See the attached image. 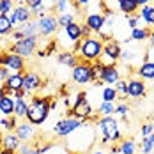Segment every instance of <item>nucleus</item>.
I'll list each match as a JSON object with an SVG mask.
<instances>
[{"instance_id":"obj_8","label":"nucleus","mask_w":154,"mask_h":154,"mask_svg":"<svg viewBox=\"0 0 154 154\" xmlns=\"http://www.w3.org/2000/svg\"><path fill=\"white\" fill-rule=\"evenodd\" d=\"M0 66L7 67L11 73H25V59L16 55L13 51H0Z\"/></svg>"},{"instance_id":"obj_46","label":"nucleus","mask_w":154,"mask_h":154,"mask_svg":"<svg viewBox=\"0 0 154 154\" xmlns=\"http://www.w3.org/2000/svg\"><path fill=\"white\" fill-rule=\"evenodd\" d=\"M9 75H11V71L7 69V67H4V66H0V83H4L7 78H9Z\"/></svg>"},{"instance_id":"obj_21","label":"nucleus","mask_w":154,"mask_h":154,"mask_svg":"<svg viewBox=\"0 0 154 154\" xmlns=\"http://www.w3.org/2000/svg\"><path fill=\"white\" fill-rule=\"evenodd\" d=\"M16 29H20V30H21L23 37H39V30H37V20H35V18H32L30 21H27V23L18 25Z\"/></svg>"},{"instance_id":"obj_39","label":"nucleus","mask_w":154,"mask_h":154,"mask_svg":"<svg viewBox=\"0 0 154 154\" xmlns=\"http://www.w3.org/2000/svg\"><path fill=\"white\" fill-rule=\"evenodd\" d=\"M57 46H59L57 39H55V41H50V45H48L45 50H39V51H37V57H48V55H51V51L57 50Z\"/></svg>"},{"instance_id":"obj_32","label":"nucleus","mask_w":154,"mask_h":154,"mask_svg":"<svg viewBox=\"0 0 154 154\" xmlns=\"http://www.w3.org/2000/svg\"><path fill=\"white\" fill-rule=\"evenodd\" d=\"M101 101L117 103V92H115V89L110 87V85H103V89H101Z\"/></svg>"},{"instance_id":"obj_10","label":"nucleus","mask_w":154,"mask_h":154,"mask_svg":"<svg viewBox=\"0 0 154 154\" xmlns=\"http://www.w3.org/2000/svg\"><path fill=\"white\" fill-rule=\"evenodd\" d=\"M59 23H57V16L55 14H46L43 18L37 20V30H39V35L41 37H50L53 34L59 32Z\"/></svg>"},{"instance_id":"obj_9","label":"nucleus","mask_w":154,"mask_h":154,"mask_svg":"<svg viewBox=\"0 0 154 154\" xmlns=\"http://www.w3.org/2000/svg\"><path fill=\"white\" fill-rule=\"evenodd\" d=\"M121 53H122L121 43L115 39H110L106 43H103V53H101L99 60L103 64H117L121 60Z\"/></svg>"},{"instance_id":"obj_15","label":"nucleus","mask_w":154,"mask_h":154,"mask_svg":"<svg viewBox=\"0 0 154 154\" xmlns=\"http://www.w3.org/2000/svg\"><path fill=\"white\" fill-rule=\"evenodd\" d=\"M92 34H99V32L105 30V14L103 13H89L85 16V21H83Z\"/></svg>"},{"instance_id":"obj_30","label":"nucleus","mask_w":154,"mask_h":154,"mask_svg":"<svg viewBox=\"0 0 154 154\" xmlns=\"http://www.w3.org/2000/svg\"><path fill=\"white\" fill-rule=\"evenodd\" d=\"M71 7H73V2H71V0H59V2H55V4H53L55 16L64 14V13H73Z\"/></svg>"},{"instance_id":"obj_3","label":"nucleus","mask_w":154,"mask_h":154,"mask_svg":"<svg viewBox=\"0 0 154 154\" xmlns=\"http://www.w3.org/2000/svg\"><path fill=\"white\" fill-rule=\"evenodd\" d=\"M101 53H103V41L97 39V37H85V39H80V48H78V57L80 60L85 62H96L101 59Z\"/></svg>"},{"instance_id":"obj_26","label":"nucleus","mask_w":154,"mask_h":154,"mask_svg":"<svg viewBox=\"0 0 154 154\" xmlns=\"http://www.w3.org/2000/svg\"><path fill=\"white\" fill-rule=\"evenodd\" d=\"M27 110H29V101L25 97L23 99H14V117L18 121H23L25 119Z\"/></svg>"},{"instance_id":"obj_29","label":"nucleus","mask_w":154,"mask_h":154,"mask_svg":"<svg viewBox=\"0 0 154 154\" xmlns=\"http://www.w3.org/2000/svg\"><path fill=\"white\" fill-rule=\"evenodd\" d=\"M140 18H142V21H143V25L145 27H151V21H152L154 18V7L152 5H143V7H140Z\"/></svg>"},{"instance_id":"obj_51","label":"nucleus","mask_w":154,"mask_h":154,"mask_svg":"<svg viewBox=\"0 0 154 154\" xmlns=\"http://www.w3.org/2000/svg\"><path fill=\"white\" fill-rule=\"evenodd\" d=\"M149 43H151V48L154 50V30L151 32V35H149Z\"/></svg>"},{"instance_id":"obj_11","label":"nucleus","mask_w":154,"mask_h":154,"mask_svg":"<svg viewBox=\"0 0 154 154\" xmlns=\"http://www.w3.org/2000/svg\"><path fill=\"white\" fill-rule=\"evenodd\" d=\"M147 96V83L138 76L128 78V97L131 99H142Z\"/></svg>"},{"instance_id":"obj_42","label":"nucleus","mask_w":154,"mask_h":154,"mask_svg":"<svg viewBox=\"0 0 154 154\" xmlns=\"http://www.w3.org/2000/svg\"><path fill=\"white\" fill-rule=\"evenodd\" d=\"M152 133H154V124L152 122L142 124V128H140V135H142V138H143V137H149V135H152Z\"/></svg>"},{"instance_id":"obj_41","label":"nucleus","mask_w":154,"mask_h":154,"mask_svg":"<svg viewBox=\"0 0 154 154\" xmlns=\"http://www.w3.org/2000/svg\"><path fill=\"white\" fill-rule=\"evenodd\" d=\"M128 113H129V106L126 103H115V115H121L122 119H126Z\"/></svg>"},{"instance_id":"obj_54","label":"nucleus","mask_w":154,"mask_h":154,"mask_svg":"<svg viewBox=\"0 0 154 154\" xmlns=\"http://www.w3.org/2000/svg\"><path fill=\"white\" fill-rule=\"evenodd\" d=\"M46 2H50V4L53 5V4H55V2H59V0H46Z\"/></svg>"},{"instance_id":"obj_56","label":"nucleus","mask_w":154,"mask_h":154,"mask_svg":"<svg viewBox=\"0 0 154 154\" xmlns=\"http://www.w3.org/2000/svg\"><path fill=\"white\" fill-rule=\"evenodd\" d=\"M66 154H78V152H73V151H67Z\"/></svg>"},{"instance_id":"obj_17","label":"nucleus","mask_w":154,"mask_h":154,"mask_svg":"<svg viewBox=\"0 0 154 154\" xmlns=\"http://www.w3.org/2000/svg\"><path fill=\"white\" fill-rule=\"evenodd\" d=\"M4 87L7 89V94L13 96L16 91L23 89V73H11L9 78L4 82Z\"/></svg>"},{"instance_id":"obj_22","label":"nucleus","mask_w":154,"mask_h":154,"mask_svg":"<svg viewBox=\"0 0 154 154\" xmlns=\"http://www.w3.org/2000/svg\"><path fill=\"white\" fill-rule=\"evenodd\" d=\"M0 113H2V117L14 115V97L13 96L5 94L0 97Z\"/></svg>"},{"instance_id":"obj_28","label":"nucleus","mask_w":154,"mask_h":154,"mask_svg":"<svg viewBox=\"0 0 154 154\" xmlns=\"http://www.w3.org/2000/svg\"><path fill=\"white\" fill-rule=\"evenodd\" d=\"M119 151H121V154H137V142L131 138L121 140Z\"/></svg>"},{"instance_id":"obj_24","label":"nucleus","mask_w":154,"mask_h":154,"mask_svg":"<svg viewBox=\"0 0 154 154\" xmlns=\"http://www.w3.org/2000/svg\"><path fill=\"white\" fill-rule=\"evenodd\" d=\"M117 7L119 11L124 13L126 16H131V14H137L138 13V4L137 0H117Z\"/></svg>"},{"instance_id":"obj_36","label":"nucleus","mask_w":154,"mask_h":154,"mask_svg":"<svg viewBox=\"0 0 154 154\" xmlns=\"http://www.w3.org/2000/svg\"><path fill=\"white\" fill-rule=\"evenodd\" d=\"M140 149H142V154H151L154 149V133L149 135V137H143L142 142H140Z\"/></svg>"},{"instance_id":"obj_48","label":"nucleus","mask_w":154,"mask_h":154,"mask_svg":"<svg viewBox=\"0 0 154 154\" xmlns=\"http://www.w3.org/2000/svg\"><path fill=\"white\" fill-rule=\"evenodd\" d=\"M75 2H76L78 7H87V5H91L92 0H75Z\"/></svg>"},{"instance_id":"obj_38","label":"nucleus","mask_w":154,"mask_h":154,"mask_svg":"<svg viewBox=\"0 0 154 154\" xmlns=\"http://www.w3.org/2000/svg\"><path fill=\"white\" fill-rule=\"evenodd\" d=\"M14 9V0H0V16H7Z\"/></svg>"},{"instance_id":"obj_4","label":"nucleus","mask_w":154,"mask_h":154,"mask_svg":"<svg viewBox=\"0 0 154 154\" xmlns=\"http://www.w3.org/2000/svg\"><path fill=\"white\" fill-rule=\"evenodd\" d=\"M94 110L92 105H91V101H89V97H87V92H78L76 97H75V103H73V106L69 108L66 113H67V117H75V119H80V121H83V122H89V119H91V115H92Z\"/></svg>"},{"instance_id":"obj_23","label":"nucleus","mask_w":154,"mask_h":154,"mask_svg":"<svg viewBox=\"0 0 154 154\" xmlns=\"http://www.w3.org/2000/svg\"><path fill=\"white\" fill-rule=\"evenodd\" d=\"M152 29L151 27H137L133 29L129 34V39L133 43H143V41H149V35H151Z\"/></svg>"},{"instance_id":"obj_20","label":"nucleus","mask_w":154,"mask_h":154,"mask_svg":"<svg viewBox=\"0 0 154 154\" xmlns=\"http://www.w3.org/2000/svg\"><path fill=\"white\" fill-rule=\"evenodd\" d=\"M20 145H21V140L16 137L14 131H9V133H4V135H2V147H4V149L18 151Z\"/></svg>"},{"instance_id":"obj_34","label":"nucleus","mask_w":154,"mask_h":154,"mask_svg":"<svg viewBox=\"0 0 154 154\" xmlns=\"http://www.w3.org/2000/svg\"><path fill=\"white\" fill-rule=\"evenodd\" d=\"M14 30L13 23L9 21L7 16H0V37H5V35H11V32Z\"/></svg>"},{"instance_id":"obj_33","label":"nucleus","mask_w":154,"mask_h":154,"mask_svg":"<svg viewBox=\"0 0 154 154\" xmlns=\"http://www.w3.org/2000/svg\"><path fill=\"white\" fill-rule=\"evenodd\" d=\"M113 89H115V92H117V99H121L124 101L126 97H128V80H119L115 85H113Z\"/></svg>"},{"instance_id":"obj_13","label":"nucleus","mask_w":154,"mask_h":154,"mask_svg":"<svg viewBox=\"0 0 154 154\" xmlns=\"http://www.w3.org/2000/svg\"><path fill=\"white\" fill-rule=\"evenodd\" d=\"M41 87H43V78L39 73H35V71H25L23 73V89L27 91V94L34 96Z\"/></svg>"},{"instance_id":"obj_7","label":"nucleus","mask_w":154,"mask_h":154,"mask_svg":"<svg viewBox=\"0 0 154 154\" xmlns=\"http://www.w3.org/2000/svg\"><path fill=\"white\" fill-rule=\"evenodd\" d=\"M71 78H73L75 85H78V87H83V85L91 83V82H92V66H91V62L80 60L76 66L73 67Z\"/></svg>"},{"instance_id":"obj_57","label":"nucleus","mask_w":154,"mask_h":154,"mask_svg":"<svg viewBox=\"0 0 154 154\" xmlns=\"http://www.w3.org/2000/svg\"><path fill=\"white\" fill-rule=\"evenodd\" d=\"M151 5H152V7H154V0H152V2H151Z\"/></svg>"},{"instance_id":"obj_47","label":"nucleus","mask_w":154,"mask_h":154,"mask_svg":"<svg viewBox=\"0 0 154 154\" xmlns=\"http://www.w3.org/2000/svg\"><path fill=\"white\" fill-rule=\"evenodd\" d=\"M11 39H13V41H20V39H23L21 30H20V29H14V30L11 32Z\"/></svg>"},{"instance_id":"obj_53","label":"nucleus","mask_w":154,"mask_h":154,"mask_svg":"<svg viewBox=\"0 0 154 154\" xmlns=\"http://www.w3.org/2000/svg\"><path fill=\"white\" fill-rule=\"evenodd\" d=\"M2 149H4V147H2V135H0V152H2Z\"/></svg>"},{"instance_id":"obj_55","label":"nucleus","mask_w":154,"mask_h":154,"mask_svg":"<svg viewBox=\"0 0 154 154\" xmlns=\"http://www.w3.org/2000/svg\"><path fill=\"white\" fill-rule=\"evenodd\" d=\"M151 29L154 30V18H152V21H151Z\"/></svg>"},{"instance_id":"obj_19","label":"nucleus","mask_w":154,"mask_h":154,"mask_svg":"<svg viewBox=\"0 0 154 154\" xmlns=\"http://www.w3.org/2000/svg\"><path fill=\"white\" fill-rule=\"evenodd\" d=\"M137 76L143 82H152L154 80V60L142 62L137 69Z\"/></svg>"},{"instance_id":"obj_40","label":"nucleus","mask_w":154,"mask_h":154,"mask_svg":"<svg viewBox=\"0 0 154 154\" xmlns=\"http://www.w3.org/2000/svg\"><path fill=\"white\" fill-rule=\"evenodd\" d=\"M137 50H131V48H128V50H122V53H121V60H124L126 64L128 62H131L135 57H137Z\"/></svg>"},{"instance_id":"obj_5","label":"nucleus","mask_w":154,"mask_h":154,"mask_svg":"<svg viewBox=\"0 0 154 154\" xmlns=\"http://www.w3.org/2000/svg\"><path fill=\"white\" fill-rule=\"evenodd\" d=\"M37 37H23V39H20V41H14V43H11V46H9V51H13L16 55H20L21 59H30L32 55L37 51Z\"/></svg>"},{"instance_id":"obj_1","label":"nucleus","mask_w":154,"mask_h":154,"mask_svg":"<svg viewBox=\"0 0 154 154\" xmlns=\"http://www.w3.org/2000/svg\"><path fill=\"white\" fill-rule=\"evenodd\" d=\"M51 110H50V97L46 96H30L29 110L25 115V121H29L32 126H41L48 121Z\"/></svg>"},{"instance_id":"obj_25","label":"nucleus","mask_w":154,"mask_h":154,"mask_svg":"<svg viewBox=\"0 0 154 154\" xmlns=\"http://www.w3.org/2000/svg\"><path fill=\"white\" fill-rule=\"evenodd\" d=\"M14 14H16V20H18V25H21V23H27V21H30L32 20V11L25 5V4H20V5H16L14 9Z\"/></svg>"},{"instance_id":"obj_52","label":"nucleus","mask_w":154,"mask_h":154,"mask_svg":"<svg viewBox=\"0 0 154 154\" xmlns=\"http://www.w3.org/2000/svg\"><path fill=\"white\" fill-rule=\"evenodd\" d=\"M91 154H106V152H105V151H103V149L99 147V149H94V151H92Z\"/></svg>"},{"instance_id":"obj_35","label":"nucleus","mask_w":154,"mask_h":154,"mask_svg":"<svg viewBox=\"0 0 154 154\" xmlns=\"http://www.w3.org/2000/svg\"><path fill=\"white\" fill-rule=\"evenodd\" d=\"M73 21H76V13H64V14L57 16V23H59L60 29L67 27V25H71Z\"/></svg>"},{"instance_id":"obj_50","label":"nucleus","mask_w":154,"mask_h":154,"mask_svg":"<svg viewBox=\"0 0 154 154\" xmlns=\"http://www.w3.org/2000/svg\"><path fill=\"white\" fill-rule=\"evenodd\" d=\"M0 154H18V151H11V149H2Z\"/></svg>"},{"instance_id":"obj_12","label":"nucleus","mask_w":154,"mask_h":154,"mask_svg":"<svg viewBox=\"0 0 154 154\" xmlns=\"http://www.w3.org/2000/svg\"><path fill=\"white\" fill-rule=\"evenodd\" d=\"M119 80H121V69L117 67V64H105V67L101 71V76H99L101 85L113 87Z\"/></svg>"},{"instance_id":"obj_45","label":"nucleus","mask_w":154,"mask_h":154,"mask_svg":"<svg viewBox=\"0 0 154 154\" xmlns=\"http://www.w3.org/2000/svg\"><path fill=\"white\" fill-rule=\"evenodd\" d=\"M43 4H45V0H25V5H27L30 11L32 9H35L37 5H43Z\"/></svg>"},{"instance_id":"obj_2","label":"nucleus","mask_w":154,"mask_h":154,"mask_svg":"<svg viewBox=\"0 0 154 154\" xmlns=\"http://www.w3.org/2000/svg\"><path fill=\"white\" fill-rule=\"evenodd\" d=\"M96 129L99 131L101 135V145H113L117 143L119 140L122 138V131H121V124L119 121L113 117V115H108V117H99L96 121Z\"/></svg>"},{"instance_id":"obj_44","label":"nucleus","mask_w":154,"mask_h":154,"mask_svg":"<svg viewBox=\"0 0 154 154\" xmlns=\"http://www.w3.org/2000/svg\"><path fill=\"white\" fill-rule=\"evenodd\" d=\"M80 32H82V39H85V37H91V35H92L91 29H89L85 23H80Z\"/></svg>"},{"instance_id":"obj_49","label":"nucleus","mask_w":154,"mask_h":154,"mask_svg":"<svg viewBox=\"0 0 154 154\" xmlns=\"http://www.w3.org/2000/svg\"><path fill=\"white\" fill-rule=\"evenodd\" d=\"M151 2H152V0H137L138 7H143V5H151Z\"/></svg>"},{"instance_id":"obj_16","label":"nucleus","mask_w":154,"mask_h":154,"mask_svg":"<svg viewBox=\"0 0 154 154\" xmlns=\"http://www.w3.org/2000/svg\"><path fill=\"white\" fill-rule=\"evenodd\" d=\"M60 39H66V41H69L71 45H69V50L71 46L82 39V32H80V23L78 21H73L71 25H67V27H64L62 29V34H60Z\"/></svg>"},{"instance_id":"obj_37","label":"nucleus","mask_w":154,"mask_h":154,"mask_svg":"<svg viewBox=\"0 0 154 154\" xmlns=\"http://www.w3.org/2000/svg\"><path fill=\"white\" fill-rule=\"evenodd\" d=\"M126 21H128V27H129L131 30L137 29V27H145L138 13H137V14H131V16H126Z\"/></svg>"},{"instance_id":"obj_18","label":"nucleus","mask_w":154,"mask_h":154,"mask_svg":"<svg viewBox=\"0 0 154 154\" xmlns=\"http://www.w3.org/2000/svg\"><path fill=\"white\" fill-rule=\"evenodd\" d=\"M57 62L60 64V66H66V67H75L78 62H80V57H78L76 53H73L71 50H62L57 53Z\"/></svg>"},{"instance_id":"obj_27","label":"nucleus","mask_w":154,"mask_h":154,"mask_svg":"<svg viewBox=\"0 0 154 154\" xmlns=\"http://www.w3.org/2000/svg\"><path fill=\"white\" fill-rule=\"evenodd\" d=\"M18 119L14 115H9V117H0V128L4 129V133H9V131H14L16 126H18Z\"/></svg>"},{"instance_id":"obj_31","label":"nucleus","mask_w":154,"mask_h":154,"mask_svg":"<svg viewBox=\"0 0 154 154\" xmlns=\"http://www.w3.org/2000/svg\"><path fill=\"white\" fill-rule=\"evenodd\" d=\"M96 112L99 113V117H108V115H115V103H108V101H101Z\"/></svg>"},{"instance_id":"obj_43","label":"nucleus","mask_w":154,"mask_h":154,"mask_svg":"<svg viewBox=\"0 0 154 154\" xmlns=\"http://www.w3.org/2000/svg\"><path fill=\"white\" fill-rule=\"evenodd\" d=\"M48 14V7L43 4V5H37L35 9H32V16H35V20H39V18H43V16Z\"/></svg>"},{"instance_id":"obj_14","label":"nucleus","mask_w":154,"mask_h":154,"mask_svg":"<svg viewBox=\"0 0 154 154\" xmlns=\"http://www.w3.org/2000/svg\"><path fill=\"white\" fill-rule=\"evenodd\" d=\"M16 137L21 140V143H32L34 138H35V126H32L29 121H20L18 126H16L14 129Z\"/></svg>"},{"instance_id":"obj_6","label":"nucleus","mask_w":154,"mask_h":154,"mask_svg":"<svg viewBox=\"0 0 154 154\" xmlns=\"http://www.w3.org/2000/svg\"><path fill=\"white\" fill-rule=\"evenodd\" d=\"M83 126V121L80 119H75V117H64L60 121H57L55 126H53V135L60 137V138H66L69 135H73L78 128Z\"/></svg>"}]
</instances>
